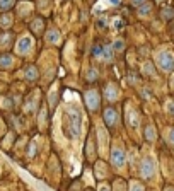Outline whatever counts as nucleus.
<instances>
[{"instance_id": "nucleus-1", "label": "nucleus", "mask_w": 174, "mask_h": 191, "mask_svg": "<svg viewBox=\"0 0 174 191\" xmlns=\"http://www.w3.org/2000/svg\"><path fill=\"white\" fill-rule=\"evenodd\" d=\"M65 118H67V125L68 130H70L72 136L77 138L82 133V114L77 108H67V113H65Z\"/></svg>"}, {"instance_id": "nucleus-2", "label": "nucleus", "mask_w": 174, "mask_h": 191, "mask_svg": "<svg viewBox=\"0 0 174 191\" xmlns=\"http://www.w3.org/2000/svg\"><path fill=\"white\" fill-rule=\"evenodd\" d=\"M157 65L162 72H172L174 70V56L169 51H162L157 55Z\"/></svg>"}, {"instance_id": "nucleus-3", "label": "nucleus", "mask_w": 174, "mask_h": 191, "mask_svg": "<svg viewBox=\"0 0 174 191\" xmlns=\"http://www.w3.org/2000/svg\"><path fill=\"white\" fill-rule=\"evenodd\" d=\"M84 101H85V106L89 108V111H97L101 106V96L96 89L92 91H87L84 96Z\"/></svg>"}, {"instance_id": "nucleus-4", "label": "nucleus", "mask_w": 174, "mask_h": 191, "mask_svg": "<svg viewBox=\"0 0 174 191\" xmlns=\"http://www.w3.org/2000/svg\"><path fill=\"white\" fill-rule=\"evenodd\" d=\"M154 173H156V162H154V159L145 157L144 161H142V165H140L142 177H144V179H150V177L154 176Z\"/></svg>"}, {"instance_id": "nucleus-5", "label": "nucleus", "mask_w": 174, "mask_h": 191, "mask_svg": "<svg viewBox=\"0 0 174 191\" xmlns=\"http://www.w3.org/2000/svg\"><path fill=\"white\" fill-rule=\"evenodd\" d=\"M103 120L104 123H106L109 128H113V126L118 123V113H116V109H113V108H106L103 113Z\"/></svg>"}, {"instance_id": "nucleus-6", "label": "nucleus", "mask_w": 174, "mask_h": 191, "mask_svg": "<svg viewBox=\"0 0 174 191\" xmlns=\"http://www.w3.org/2000/svg\"><path fill=\"white\" fill-rule=\"evenodd\" d=\"M125 150L123 148H113L111 152V164L115 165V167H121L123 164H125Z\"/></svg>"}, {"instance_id": "nucleus-7", "label": "nucleus", "mask_w": 174, "mask_h": 191, "mask_svg": "<svg viewBox=\"0 0 174 191\" xmlns=\"http://www.w3.org/2000/svg\"><path fill=\"white\" fill-rule=\"evenodd\" d=\"M33 48V38H29V36H24V38H21L19 39V43H17V53L19 55H24V53H27Z\"/></svg>"}, {"instance_id": "nucleus-8", "label": "nucleus", "mask_w": 174, "mask_h": 191, "mask_svg": "<svg viewBox=\"0 0 174 191\" xmlns=\"http://www.w3.org/2000/svg\"><path fill=\"white\" fill-rule=\"evenodd\" d=\"M104 97H106L109 103H113V101L118 99V89H116V85L107 84L106 87H104Z\"/></svg>"}, {"instance_id": "nucleus-9", "label": "nucleus", "mask_w": 174, "mask_h": 191, "mask_svg": "<svg viewBox=\"0 0 174 191\" xmlns=\"http://www.w3.org/2000/svg\"><path fill=\"white\" fill-rule=\"evenodd\" d=\"M12 65H14V56L9 53L0 55V68H10Z\"/></svg>"}, {"instance_id": "nucleus-10", "label": "nucleus", "mask_w": 174, "mask_h": 191, "mask_svg": "<svg viewBox=\"0 0 174 191\" xmlns=\"http://www.w3.org/2000/svg\"><path fill=\"white\" fill-rule=\"evenodd\" d=\"M126 120H128V125L132 126V128H137L138 126V114L135 109H128V113H126Z\"/></svg>"}, {"instance_id": "nucleus-11", "label": "nucleus", "mask_w": 174, "mask_h": 191, "mask_svg": "<svg viewBox=\"0 0 174 191\" xmlns=\"http://www.w3.org/2000/svg\"><path fill=\"white\" fill-rule=\"evenodd\" d=\"M31 27H33L34 34H41V33H43V27H45V22H43V19H36Z\"/></svg>"}, {"instance_id": "nucleus-12", "label": "nucleus", "mask_w": 174, "mask_h": 191, "mask_svg": "<svg viewBox=\"0 0 174 191\" xmlns=\"http://www.w3.org/2000/svg\"><path fill=\"white\" fill-rule=\"evenodd\" d=\"M145 138H147L148 142H154V140H156V128L152 125L145 126Z\"/></svg>"}, {"instance_id": "nucleus-13", "label": "nucleus", "mask_w": 174, "mask_h": 191, "mask_svg": "<svg viewBox=\"0 0 174 191\" xmlns=\"http://www.w3.org/2000/svg\"><path fill=\"white\" fill-rule=\"evenodd\" d=\"M58 39H60V33L56 29H51V31H48V34H46V41L48 43H58Z\"/></svg>"}, {"instance_id": "nucleus-14", "label": "nucleus", "mask_w": 174, "mask_h": 191, "mask_svg": "<svg viewBox=\"0 0 174 191\" xmlns=\"http://www.w3.org/2000/svg\"><path fill=\"white\" fill-rule=\"evenodd\" d=\"M26 79L27 80H36L38 79V70H36V67H27L26 68Z\"/></svg>"}, {"instance_id": "nucleus-15", "label": "nucleus", "mask_w": 174, "mask_h": 191, "mask_svg": "<svg viewBox=\"0 0 174 191\" xmlns=\"http://www.w3.org/2000/svg\"><path fill=\"white\" fill-rule=\"evenodd\" d=\"M10 22H12V17L9 14H2V15H0V26H2V27H9V26H10Z\"/></svg>"}, {"instance_id": "nucleus-16", "label": "nucleus", "mask_w": 174, "mask_h": 191, "mask_svg": "<svg viewBox=\"0 0 174 191\" xmlns=\"http://www.w3.org/2000/svg\"><path fill=\"white\" fill-rule=\"evenodd\" d=\"M15 0H0V10H9L10 7H14Z\"/></svg>"}, {"instance_id": "nucleus-17", "label": "nucleus", "mask_w": 174, "mask_h": 191, "mask_svg": "<svg viewBox=\"0 0 174 191\" xmlns=\"http://www.w3.org/2000/svg\"><path fill=\"white\" fill-rule=\"evenodd\" d=\"M103 58L104 60H113V48L111 46H103Z\"/></svg>"}, {"instance_id": "nucleus-18", "label": "nucleus", "mask_w": 174, "mask_h": 191, "mask_svg": "<svg viewBox=\"0 0 174 191\" xmlns=\"http://www.w3.org/2000/svg\"><path fill=\"white\" fill-rule=\"evenodd\" d=\"M160 14H162V17L166 19H172L174 17V9L172 7H166V9H162V12H160Z\"/></svg>"}, {"instance_id": "nucleus-19", "label": "nucleus", "mask_w": 174, "mask_h": 191, "mask_svg": "<svg viewBox=\"0 0 174 191\" xmlns=\"http://www.w3.org/2000/svg\"><path fill=\"white\" fill-rule=\"evenodd\" d=\"M10 39H14V34H12V33H5L4 36H0V44H4V46H5V44L10 43Z\"/></svg>"}, {"instance_id": "nucleus-20", "label": "nucleus", "mask_w": 174, "mask_h": 191, "mask_svg": "<svg viewBox=\"0 0 174 191\" xmlns=\"http://www.w3.org/2000/svg\"><path fill=\"white\" fill-rule=\"evenodd\" d=\"M144 72H145L147 75H152V77L156 75V70H154V65H152L150 62H147V63L144 65Z\"/></svg>"}, {"instance_id": "nucleus-21", "label": "nucleus", "mask_w": 174, "mask_h": 191, "mask_svg": "<svg viewBox=\"0 0 174 191\" xmlns=\"http://www.w3.org/2000/svg\"><path fill=\"white\" fill-rule=\"evenodd\" d=\"M92 56L94 58H101V56H103V46H101V44H96V46L92 48Z\"/></svg>"}, {"instance_id": "nucleus-22", "label": "nucleus", "mask_w": 174, "mask_h": 191, "mask_svg": "<svg viewBox=\"0 0 174 191\" xmlns=\"http://www.w3.org/2000/svg\"><path fill=\"white\" fill-rule=\"evenodd\" d=\"M113 50H116V51H123V48H125V43H123V39H116L115 43H113Z\"/></svg>"}, {"instance_id": "nucleus-23", "label": "nucleus", "mask_w": 174, "mask_h": 191, "mask_svg": "<svg viewBox=\"0 0 174 191\" xmlns=\"http://www.w3.org/2000/svg\"><path fill=\"white\" fill-rule=\"evenodd\" d=\"M36 150H38V145L33 140V142L29 143V152H27V155H29V157H34V155H36Z\"/></svg>"}, {"instance_id": "nucleus-24", "label": "nucleus", "mask_w": 174, "mask_h": 191, "mask_svg": "<svg viewBox=\"0 0 174 191\" xmlns=\"http://www.w3.org/2000/svg\"><path fill=\"white\" fill-rule=\"evenodd\" d=\"M150 5H148V4H144V5H140V9H138V14H140V15H147L148 14V12H150Z\"/></svg>"}, {"instance_id": "nucleus-25", "label": "nucleus", "mask_w": 174, "mask_h": 191, "mask_svg": "<svg viewBox=\"0 0 174 191\" xmlns=\"http://www.w3.org/2000/svg\"><path fill=\"white\" fill-rule=\"evenodd\" d=\"M96 79H97V70L96 68H91L89 74H87V80L92 82V80H96Z\"/></svg>"}, {"instance_id": "nucleus-26", "label": "nucleus", "mask_w": 174, "mask_h": 191, "mask_svg": "<svg viewBox=\"0 0 174 191\" xmlns=\"http://www.w3.org/2000/svg\"><path fill=\"white\" fill-rule=\"evenodd\" d=\"M167 140H169L171 145H174V128H169V130H167Z\"/></svg>"}, {"instance_id": "nucleus-27", "label": "nucleus", "mask_w": 174, "mask_h": 191, "mask_svg": "<svg viewBox=\"0 0 174 191\" xmlns=\"http://www.w3.org/2000/svg\"><path fill=\"white\" fill-rule=\"evenodd\" d=\"M130 191H144V186H142L140 183H132V188H130Z\"/></svg>"}, {"instance_id": "nucleus-28", "label": "nucleus", "mask_w": 174, "mask_h": 191, "mask_svg": "<svg viewBox=\"0 0 174 191\" xmlns=\"http://www.w3.org/2000/svg\"><path fill=\"white\" fill-rule=\"evenodd\" d=\"M46 121V109L45 106L41 108V113H39V123H45Z\"/></svg>"}, {"instance_id": "nucleus-29", "label": "nucleus", "mask_w": 174, "mask_h": 191, "mask_svg": "<svg viewBox=\"0 0 174 191\" xmlns=\"http://www.w3.org/2000/svg\"><path fill=\"white\" fill-rule=\"evenodd\" d=\"M167 113L174 114V101H169V103H167Z\"/></svg>"}, {"instance_id": "nucleus-30", "label": "nucleus", "mask_w": 174, "mask_h": 191, "mask_svg": "<svg viewBox=\"0 0 174 191\" xmlns=\"http://www.w3.org/2000/svg\"><path fill=\"white\" fill-rule=\"evenodd\" d=\"M147 0H132V4L133 5H137V7H140V5H144Z\"/></svg>"}, {"instance_id": "nucleus-31", "label": "nucleus", "mask_w": 174, "mask_h": 191, "mask_svg": "<svg viewBox=\"0 0 174 191\" xmlns=\"http://www.w3.org/2000/svg\"><path fill=\"white\" fill-rule=\"evenodd\" d=\"M104 4H106V5H118V4H119V0H106Z\"/></svg>"}, {"instance_id": "nucleus-32", "label": "nucleus", "mask_w": 174, "mask_h": 191, "mask_svg": "<svg viewBox=\"0 0 174 191\" xmlns=\"http://www.w3.org/2000/svg\"><path fill=\"white\" fill-rule=\"evenodd\" d=\"M115 26H116V29H119V26H121V21H119V19L115 21Z\"/></svg>"}, {"instance_id": "nucleus-33", "label": "nucleus", "mask_w": 174, "mask_h": 191, "mask_svg": "<svg viewBox=\"0 0 174 191\" xmlns=\"http://www.w3.org/2000/svg\"><path fill=\"white\" fill-rule=\"evenodd\" d=\"M101 191H109V189H107L106 186H101Z\"/></svg>"}, {"instance_id": "nucleus-34", "label": "nucleus", "mask_w": 174, "mask_h": 191, "mask_svg": "<svg viewBox=\"0 0 174 191\" xmlns=\"http://www.w3.org/2000/svg\"><path fill=\"white\" fill-rule=\"evenodd\" d=\"M166 191H174V189H172V188H166Z\"/></svg>"}, {"instance_id": "nucleus-35", "label": "nucleus", "mask_w": 174, "mask_h": 191, "mask_svg": "<svg viewBox=\"0 0 174 191\" xmlns=\"http://www.w3.org/2000/svg\"><path fill=\"white\" fill-rule=\"evenodd\" d=\"M172 87H174V75H172Z\"/></svg>"}, {"instance_id": "nucleus-36", "label": "nucleus", "mask_w": 174, "mask_h": 191, "mask_svg": "<svg viewBox=\"0 0 174 191\" xmlns=\"http://www.w3.org/2000/svg\"><path fill=\"white\" fill-rule=\"evenodd\" d=\"M157 2H162V0H157Z\"/></svg>"}, {"instance_id": "nucleus-37", "label": "nucleus", "mask_w": 174, "mask_h": 191, "mask_svg": "<svg viewBox=\"0 0 174 191\" xmlns=\"http://www.w3.org/2000/svg\"><path fill=\"white\" fill-rule=\"evenodd\" d=\"M87 191H92V189H87Z\"/></svg>"}]
</instances>
